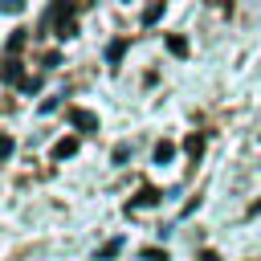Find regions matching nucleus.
Here are the masks:
<instances>
[{
  "label": "nucleus",
  "instance_id": "10",
  "mask_svg": "<svg viewBox=\"0 0 261 261\" xmlns=\"http://www.w3.org/2000/svg\"><path fill=\"white\" fill-rule=\"evenodd\" d=\"M167 45H171V53H188V45H184V37H171Z\"/></svg>",
  "mask_w": 261,
  "mask_h": 261
},
{
  "label": "nucleus",
  "instance_id": "6",
  "mask_svg": "<svg viewBox=\"0 0 261 261\" xmlns=\"http://www.w3.org/2000/svg\"><path fill=\"white\" fill-rule=\"evenodd\" d=\"M122 53H126V41H114V45H110V49H106V57H110V61H118V57H122Z\"/></svg>",
  "mask_w": 261,
  "mask_h": 261
},
{
  "label": "nucleus",
  "instance_id": "4",
  "mask_svg": "<svg viewBox=\"0 0 261 261\" xmlns=\"http://www.w3.org/2000/svg\"><path fill=\"white\" fill-rule=\"evenodd\" d=\"M73 122L86 126V130H94V114H86V110H73Z\"/></svg>",
  "mask_w": 261,
  "mask_h": 261
},
{
  "label": "nucleus",
  "instance_id": "7",
  "mask_svg": "<svg viewBox=\"0 0 261 261\" xmlns=\"http://www.w3.org/2000/svg\"><path fill=\"white\" fill-rule=\"evenodd\" d=\"M143 261H167L163 249H143Z\"/></svg>",
  "mask_w": 261,
  "mask_h": 261
},
{
  "label": "nucleus",
  "instance_id": "9",
  "mask_svg": "<svg viewBox=\"0 0 261 261\" xmlns=\"http://www.w3.org/2000/svg\"><path fill=\"white\" fill-rule=\"evenodd\" d=\"M0 8H4V12H20V8H24V0H0Z\"/></svg>",
  "mask_w": 261,
  "mask_h": 261
},
{
  "label": "nucleus",
  "instance_id": "5",
  "mask_svg": "<svg viewBox=\"0 0 261 261\" xmlns=\"http://www.w3.org/2000/svg\"><path fill=\"white\" fill-rule=\"evenodd\" d=\"M155 200H159V192H155V188H143L139 200H135V208H139V204H155Z\"/></svg>",
  "mask_w": 261,
  "mask_h": 261
},
{
  "label": "nucleus",
  "instance_id": "2",
  "mask_svg": "<svg viewBox=\"0 0 261 261\" xmlns=\"http://www.w3.org/2000/svg\"><path fill=\"white\" fill-rule=\"evenodd\" d=\"M171 155H175V143H167V139H163V143L155 147V159H159V163H167Z\"/></svg>",
  "mask_w": 261,
  "mask_h": 261
},
{
  "label": "nucleus",
  "instance_id": "8",
  "mask_svg": "<svg viewBox=\"0 0 261 261\" xmlns=\"http://www.w3.org/2000/svg\"><path fill=\"white\" fill-rule=\"evenodd\" d=\"M200 147H204V135H192V139H188V151H192V155H200Z\"/></svg>",
  "mask_w": 261,
  "mask_h": 261
},
{
  "label": "nucleus",
  "instance_id": "3",
  "mask_svg": "<svg viewBox=\"0 0 261 261\" xmlns=\"http://www.w3.org/2000/svg\"><path fill=\"white\" fill-rule=\"evenodd\" d=\"M73 147H77V139H61L53 155H57V159H65V155H73Z\"/></svg>",
  "mask_w": 261,
  "mask_h": 261
},
{
  "label": "nucleus",
  "instance_id": "1",
  "mask_svg": "<svg viewBox=\"0 0 261 261\" xmlns=\"http://www.w3.org/2000/svg\"><path fill=\"white\" fill-rule=\"evenodd\" d=\"M45 24H57V33L69 37L73 33V4L69 0H53V8L45 12Z\"/></svg>",
  "mask_w": 261,
  "mask_h": 261
},
{
  "label": "nucleus",
  "instance_id": "11",
  "mask_svg": "<svg viewBox=\"0 0 261 261\" xmlns=\"http://www.w3.org/2000/svg\"><path fill=\"white\" fill-rule=\"evenodd\" d=\"M8 151H12V139H8V135H4V139H0V159H4V155H8Z\"/></svg>",
  "mask_w": 261,
  "mask_h": 261
}]
</instances>
